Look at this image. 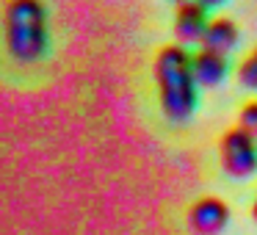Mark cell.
<instances>
[{
    "instance_id": "obj_4",
    "label": "cell",
    "mask_w": 257,
    "mask_h": 235,
    "mask_svg": "<svg viewBox=\"0 0 257 235\" xmlns=\"http://www.w3.org/2000/svg\"><path fill=\"white\" fill-rule=\"evenodd\" d=\"M229 224V207L218 196H202L188 210V227L196 235H221Z\"/></svg>"
},
{
    "instance_id": "obj_12",
    "label": "cell",
    "mask_w": 257,
    "mask_h": 235,
    "mask_svg": "<svg viewBox=\"0 0 257 235\" xmlns=\"http://www.w3.org/2000/svg\"><path fill=\"white\" fill-rule=\"evenodd\" d=\"M174 3H185V0H174Z\"/></svg>"
},
{
    "instance_id": "obj_11",
    "label": "cell",
    "mask_w": 257,
    "mask_h": 235,
    "mask_svg": "<svg viewBox=\"0 0 257 235\" xmlns=\"http://www.w3.org/2000/svg\"><path fill=\"white\" fill-rule=\"evenodd\" d=\"M251 216H254V221H257V196H254V205H251Z\"/></svg>"
},
{
    "instance_id": "obj_7",
    "label": "cell",
    "mask_w": 257,
    "mask_h": 235,
    "mask_svg": "<svg viewBox=\"0 0 257 235\" xmlns=\"http://www.w3.org/2000/svg\"><path fill=\"white\" fill-rule=\"evenodd\" d=\"M235 45H238V25L229 17L210 20V25H207V31H205V39H202V47L227 56Z\"/></svg>"
},
{
    "instance_id": "obj_1",
    "label": "cell",
    "mask_w": 257,
    "mask_h": 235,
    "mask_svg": "<svg viewBox=\"0 0 257 235\" xmlns=\"http://www.w3.org/2000/svg\"><path fill=\"white\" fill-rule=\"evenodd\" d=\"M155 83L161 111L172 122L191 119L196 108V75H194V56L185 45H166L155 58Z\"/></svg>"
},
{
    "instance_id": "obj_2",
    "label": "cell",
    "mask_w": 257,
    "mask_h": 235,
    "mask_svg": "<svg viewBox=\"0 0 257 235\" xmlns=\"http://www.w3.org/2000/svg\"><path fill=\"white\" fill-rule=\"evenodd\" d=\"M6 47L17 61H36L47 50V12L42 0H12L6 6Z\"/></svg>"
},
{
    "instance_id": "obj_10",
    "label": "cell",
    "mask_w": 257,
    "mask_h": 235,
    "mask_svg": "<svg viewBox=\"0 0 257 235\" xmlns=\"http://www.w3.org/2000/svg\"><path fill=\"white\" fill-rule=\"evenodd\" d=\"M196 3H202L205 9H216V6H221L224 0H196Z\"/></svg>"
},
{
    "instance_id": "obj_9",
    "label": "cell",
    "mask_w": 257,
    "mask_h": 235,
    "mask_svg": "<svg viewBox=\"0 0 257 235\" xmlns=\"http://www.w3.org/2000/svg\"><path fill=\"white\" fill-rule=\"evenodd\" d=\"M240 128L249 130V133L257 139V100L246 102V105L240 108Z\"/></svg>"
},
{
    "instance_id": "obj_8",
    "label": "cell",
    "mask_w": 257,
    "mask_h": 235,
    "mask_svg": "<svg viewBox=\"0 0 257 235\" xmlns=\"http://www.w3.org/2000/svg\"><path fill=\"white\" fill-rule=\"evenodd\" d=\"M238 80H240V86H243V89L257 91V47L243 58V61H240V67H238Z\"/></svg>"
},
{
    "instance_id": "obj_3",
    "label": "cell",
    "mask_w": 257,
    "mask_h": 235,
    "mask_svg": "<svg viewBox=\"0 0 257 235\" xmlns=\"http://www.w3.org/2000/svg\"><path fill=\"white\" fill-rule=\"evenodd\" d=\"M218 158H221V169L235 180H243L249 174L257 172V139L238 128L227 130L221 136V144H218Z\"/></svg>"
},
{
    "instance_id": "obj_6",
    "label": "cell",
    "mask_w": 257,
    "mask_h": 235,
    "mask_svg": "<svg viewBox=\"0 0 257 235\" xmlns=\"http://www.w3.org/2000/svg\"><path fill=\"white\" fill-rule=\"evenodd\" d=\"M227 56L224 53H216V50H196L194 53V75H196V83L199 86H207V89H213V86H218L224 78H227Z\"/></svg>"
},
{
    "instance_id": "obj_5",
    "label": "cell",
    "mask_w": 257,
    "mask_h": 235,
    "mask_svg": "<svg viewBox=\"0 0 257 235\" xmlns=\"http://www.w3.org/2000/svg\"><path fill=\"white\" fill-rule=\"evenodd\" d=\"M207 9L196 0H185L177 6V17H174V36H177L180 45H194V42L205 39L207 31Z\"/></svg>"
}]
</instances>
